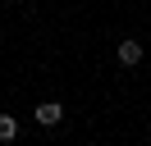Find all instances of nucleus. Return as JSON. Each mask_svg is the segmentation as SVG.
Masks as SVG:
<instances>
[{"instance_id": "nucleus-1", "label": "nucleus", "mask_w": 151, "mask_h": 146, "mask_svg": "<svg viewBox=\"0 0 151 146\" xmlns=\"http://www.w3.org/2000/svg\"><path fill=\"white\" fill-rule=\"evenodd\" d=\"M32 119H37L41 128H60V119H64V105H55V100H41V105L32 110Z\"/></svg>"}, {"instance_id": "nucleus-3", "label": "nucleus", "mask_w": 151, "mask_h": 146, "mask_svg": "<svg viewBox=\"0 0 151 146\" xmlns=\"http://www.w3.org/2000/svg\"><path fill=\"white\" fill-rule=\"evenodd\" d=\"M19 137V119L14 114H0V142H14Z\"/></svg>"}, {"instance_id": "nucleus-2", "label": "nucleus", "mask_w": 151, "mask_h": 146, "mask_svg": "<svg viewBox=\"0 0 151 146\" xmlns=\"http://www.w3.org/2000/svg\"><path fill=\"white\" fill-rule=\"evenodd\" d=\"M114 55H119V64H124V69H137V64H142V55H147V50H142V41H133V36H124V41H119V50H114Z\"/></svg>"}]
</instances>
